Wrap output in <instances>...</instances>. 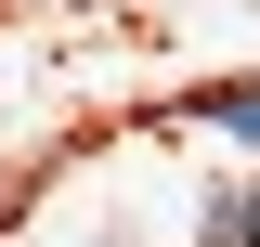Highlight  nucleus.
Instances as JSON below:
<instances>
[{
  "mask_svg": "<svg viewBox=\"0 0 260 247\" xmlns=\"http://www.w3.org/2000/svg\"><path fill=\"white\" fill-rule=\"evenodd\" d=\"M182 117H208V130H234V143H260V78H221V91H195Z\"/></svg>",
  "mask_w": 260,
  "mask_h": 247,
  "instance_id": "obj_1",
  "label": "nucleus"
},
{
  "mask_svg": "<svg viewBox=\"0 0 260 247\" xmlns=\"http://www.w3.org/2000/svg\"><path fill=\"white\" fill-rule=\"evenodd\" d=\"M208 247H260V195H208Z\"/></svg>",
  "mask_w": 260,
  "mask_h": 247,
  "instance_id": "obj_2",
  "label": "nucleus"
},
{
  "mask_svg": "<svg viewBox=\"0 0 260 247\" xmlns=\"http://www.w3.org/2000/svg\"><path fill=\"white\" fill-rule=\"evenodd\" d=\"M91 247H143V234H130V221H104V234H91Z\"/></svg>",
  "mask_w": 260,
  "mask_h": 247,
  "instance_id": "obj_3",
  "label": "nucleus"
}]
</instances>
